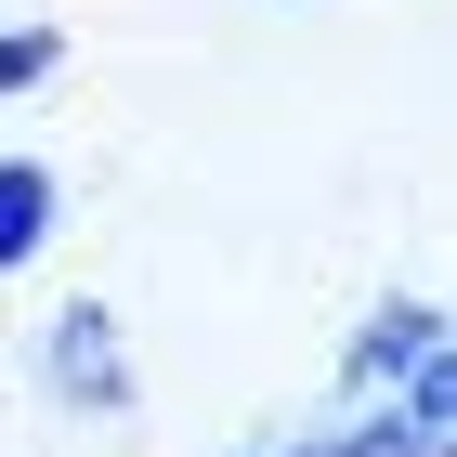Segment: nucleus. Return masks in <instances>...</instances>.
<instances>
[{"label": "nucleus", "instance_id": "f257e3e1", "mask_svg": "<svg viewBox=\"0 0 457 457\" xmlns=\"http://www.w3.org/2000/svg\"><path fill=\"white\" fill-rule=\"evenodd\" d=\"M27 392L53 405V419H131V405H144V366H131L118 301H53V314L27 327Z\"/></svg>", "mask_w": 457, "mask_h": 457}, {"label": "nucleus", "instance_id": "f03ea898", "mask_svg": "<svg viewBox=\"0 0 457 457\" xmlns=\"http://www.w3.org/2000/svg\"><path fill=\"white\" fill-rule=\"evenodd\" d=\"M445 301H419V287H379L366 314H353V340H340V405H392V392L431 366V340H445Z\"/></svg>", "mask_w": 457, "mask_h": 457}, {"label": "nucleus", "instance_id": "7ed1b4c3", "mask_svg": "<svg viewBox=\"0 0 457 457\" xmlns=\"http://www.w3.org/2000/svg\"><path fill=\"white\" fill-rule=\"evenodd\" d=\"M53 236H66V170L53 157H0V275H27Z\"/></svg>", "mask_w": 457, "mask_h": 457}, {"label": "nucleus", "instance_id": "20e7f679", "mask_svg": "<svg viewBox=\"0 0 457 457\" xmlns=\"http://www.w3.org/2000/svg\"><path fill=\"white\" fill-rule=\"evenodd\" d=\"M392 419H405V431H431V445H457V327L431 340V366H419V379L392 392Z\"/></svg>", "mask_w": 457, "mask_h": 457}, {"label": "nucleus", "instance_id": "39448f33", "mask_svg": "<svg viewBox=\"0 0 457 457\" xmlns=\"http://www.w3.org/2000/svg\"><path fill=\"white\" fill-rule=\"evenodd\" d=\"M301 457H431V431H405L392 405H353V419H327Z\"/></svg>", "mask_w": 457, "mask_h": 457}, {"label": "nucleus", "instance_id": "423d86ee", "mask_svg": "<svg viewBox=\"0 0 457 457\" xmlns=\"http://www.w3.org/2000/svg\"><path fill=\"white\" fill-rule=\"evenodd\" d=\"M66 79V39L53 27H0V105H27V92H53Z\"/></svg>", "mask_w": 457, "mask_h": 457}, {"label": "nucleus", "instance_id": "0eeeda50", "mask_svg": "<svg viewBox=\"0 0 457 457\" xmlns=\"http://www.w3.org/2000/svg\"><path fill=\"white\" fill-rule=\"evenodd\" d=\"M301 445H314V431H275V445H236V457H301Z\"/></svg>", "mask_w": 457, "mask_h": 457}, {"label": "nucleus", "instance_id": "6e6552de", "mask_svg": "<svg viewBox=\"0 0 457 457\" xmlns=\"http://www.w3.org/2000/svg\"><path fill=\"white\" fill-rule=\"evenodd\" d=\"M431 457H457V445H431Z\"/></svg>", "mask_w": 457, "mask_h": 457}]
</instances>
